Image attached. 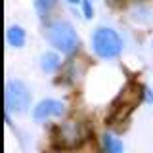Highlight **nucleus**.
Masks as SVG:
<instances>
[{"instance_id":"nucleus-1","label":"nucleus","mask_w":153,"mask_h":153,"mask_svg":"<svg viewBox=\"0 0 153 153\" xmlns=\"http://www.w3.org/2000/svg\"><path fill=\"white\" fill-rule=\"evenodd\" d=\"M46 36H48V42H50L57 52H61V54H65V56H71L73 52L79 50V46H80L76 31L69 21H61L59 19V21L50 23L48 29H46Z\"/></svg>"},{"instance_id":"nucleus-2","label":"nucleus","mask_w":153,"mask_h":153,"mask_svg":"<svg viewBox=\"0 0 153 153\" xmlns=\"http://www.w3.org/2000/svg\"><path fill=\"white\" fill-rule=\"evenodd\" d=\"M92 50L102 59H115L123 52V38L111 27H98L92 35Z\"/></svg>"},{"instance_id":"nucleus-3","label":"nucleus","mask_w":153,"mask_h":153,"mask_svg":"<svg viewBox=\"0 0 153 153\" xmlns=\"http://www.w3.org/2000/svg\"><path fill=\"white\" fill-rule=\"evenodd\" d=\"M142 94H143V88H142L140 84L128 82L126 88L123 90V94L119 96V98L113 102V105H111V113H109V124H117V123L126 121L128 115L134 111V107L140 103Z\"/></svg>"},{"instance_id":"nucleus-4","label":"nucleus","mask_w":153,"mask_h":153,"mask_svg":"<svg viewBox=\"0 0 153 153\" xmlns=\"http://www.w3.org/2000/svg\"><path fill=\"white\" fill-rule=\"evenodd\" d=\"M31 105V92L21 80H10L6 84V109L8 113L21 115Z\"/></svg>"},{"instance_id":"nucleus-5","label":"nucleus","mask_w":153,"mask_h":153,"mask_svg":"<svg viewBox=\"0 0 153 153\" xmlns=\"http://www.w3.org/2000/svg\"><path fill=\"white\" fill-rule=\"evenodd\" d=\"M61 115H65V103L59 100H42L33 111V117L36 123H46L48 119L61 117Z\"/></svg>"},{"instance_id":"nucleus-6","label":"nucleus","mask_w":153,"mask_h":153,"mask_svg":"<svg viewBox=\"0 0 153 153\" xmlns=\"http://www.w3.org/2000/svg\"><path fill=\"white\" fill-rule=\"evenodd\" d=\"M57 143L61 147H76L82 143V132H80L79 124L76 123H69L65 126H59L57 128Z\"/></svg>"},{"instance_id":"nucleus-7","label":"nucleus","mask_w":153,"mask_h":153,"mask_svg":"<svg viewBox=\"0 0 153 153\" xmlns=\"http://www.w3.org/2000/svg\"><path fill=\"white\" fill-rule=\"evenodd\" d=\"M6 40H8V44L13 46V48H23V46H25V40H27L25 29L19 27V25L8 27V31H6Z\"/></svg>"},{"instance_id":"nucleus-8","label":"nucleus","mask_w":153,"mask_h":153,"mask_svg":"<svg viewBox=\"0 0 153 153\" xmlns=\"http://www.w3.org/2000/svg\"><path fill=\"white\" fill-rule=\"evenodd\" d=\"M59 67H61V57L57 56L56 52H46V54H42V57H40V69L44 71V73L52 75V73H56Z\"/></svg>"},{"instance_id":"nucleus-9","label":"nucleus","mask_w":153,"mask_h":153,"mask_svg":"<svg viewBox=\"0 0 153 153\" xmlns=\"http://www.w3.org/2000/svg\"><path fill=\"white\" fill-rule=\"evenodd\" d=\"M102 143H103V151L105 153H123V142L119 140L117 136L113 134H103L102 138Z\"/></svg>"},{"instance_id":"nucleus-10","label":"nucleus","mask_w":153,"mask_h":153,"mask_svg":"<svg viewBox=\"0 0 153 153\" xmlns=\"http://www.w3.org/2000/svg\"><path fill=\"white\" fill-rule=\"evenodd\" d=\"M54 6H56V0H36V8H38V13H40L42 19L48 17V13H50V10Z\"/></svg>"},{"instance_id":"nucleus-11","label":"nucleus","mask_w":153,"mask_h":153,"mask_svg":"<svg viewBox=\"0 0 153 153\" xmlns=\"http://www.w3.org/2000/svg\"><path fill=\"white\" fill-rule=\"evenodd\" d=\"M82 10H84V17L86 19H92L94 10H92V4H90L88 0H82Z\"/></svg>"},{"instance_id":"nucleus-12","label":"nucleus","mask_w":153,"mask_h":153,"mask_svg":"<svg viewBox=\"0 0 153 153\" xmlns=\"http://www.w3.org/2000/svg\"><path fill=\"white\" fill-rule=\"evenodd\" d=\"M67 2H71V4H79V2H82V0H67Z\"/></svg>"}]
</instances>
